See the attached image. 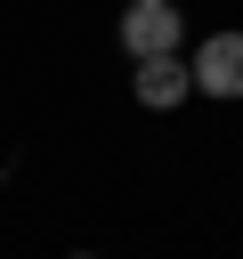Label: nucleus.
<instances>
[{"label": "nucleus", "instance_id": "obj_3", "mask_svg": "<svg viewBox=\"0 0 243 259\" xmlns=\"http://www.w3.org/2000/svg\"><path fill=\"white\" fill-rule=\"evenodd\" d=\"M130 89H138V105H146V113H170V105H186V97H194V65H186V57H154V65H138V73H130Z\"/></svg>", "mask_w": 243, "mask_h": 259}, {"label": "nucleus", "instance_id": "obj_4", "mask_svg": "<svg viewBox=\"0 0 243 259\" xmlns=\"http://www.w3.org/2000/svg\"><path fill=\"white\" fill-rule=\"evenodd\" d=\"M65 259H97V251H65Z\"/></svg>", "mask_w": 243, "mask_h": 259}, {"label": "nucleus", "instance_id": "obj_2", "mask_svg": "<svg viewBox=\"0 0 243 259\" xmlns=\"http://www.w3.org/2000/svg\"><path fill=\"white\" fill-rule=\"evenodd\" d=\"M194 97H243V32H211V40H194Z\"/></svg>", "mask_w": 243, "mask_h": 259}, {"label": "nucleus", "instance_id": "obj_1", "mask_svg": "<svg viewBox=\"0 0 243 259\" xmlns=\"http://www.w3.org/2000/svg\"><path fill=\"white\" fill-rule=\"evenodd\" d=\"M122 49H130V65L178 57V49H186V16H178V0H130V8H122Z\"/></svg>", "mask_w": 243, "mask_h": 259}]
</instances>
